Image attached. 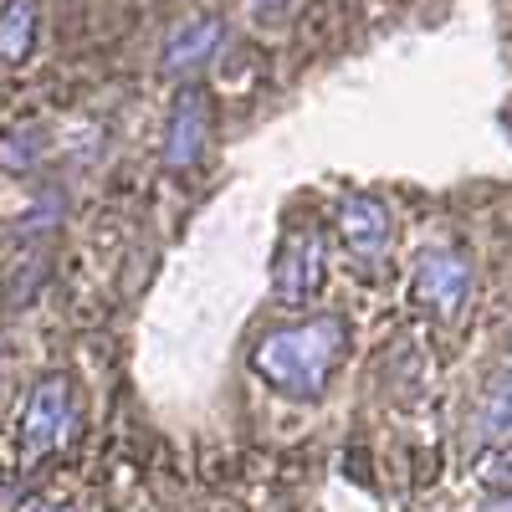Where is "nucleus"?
<instances>
[{"label": "nucleus", "instance_id": "nucleus-2", "mask_svg": "<svg viewBox=\"0 0 512 512\" xmlns=\"http://www.w3.org/2000/svg\"><path fill=\"white\" fill-rule=\"evenodd\" d=\"M472 262L466 251H451V246H436L415 262V277H410V303L436 313V318H456L466 303H472Z\"/></svg>", "mask_w": 512, "mask_h": 512}, {"label": "nucleus", "instance_id": "nucleus-9", "mask_svg": "<svg viewBox=\"0 0 512 512\" xmlns=\"http://www.w3.org/2000/svg\"><path fill=\"white\" fill-rule=\"evenodd\" d=\"M482 436H487L492 446H502V441H507V379H502V384H492V395H487V410H482Z\"/></svg>", "mask_w": 512, "mask_h": 512}, {"label": "nucleus", "instance_id": "nucleus-5", "mask_svg": "<svg viewBox=\"0 0 512 512\" xmlns=\"http://www.w3.org/2000/svg\"><path fill=\"white\" fill-rule=\"evenodd\" d=\"M328 277V256H323V236L318 231H297L287 236L282 256H277V272H272V287H277V303L287 308H303L318 297Z\"/></svg>", "mask_w": 512, "mask_h": 512}, {"label": "nucleus", "instance_id": "nucleus-6", "mask_svg": "<svg viewBox=\"0 0 512 512\" xmlns=\"http://www.w3.org/2000/svg\"><path fill=\"white\" fill-rule=\"evenodd\" d=\"M338 236H344V246L359 256L364 267H374L384 251H390V236H395V221H390V205H384L379 195H344L338 200Z\"/></svg>", "mask_w": 512, "mask_h": 512}, {"label": "nucleus", "instance_id": "nucleus-4", "mask_svg": "<svg viewBox=\"0 0 512 512\" xmlns=\"http://www.w3.org/2000/svg\"><path fill=\"white\" fill-rule=\"evenodd\" d=\"M72 431V390H67V379H41L31 400H26V415H21V451L26 461H41V456H52L62 451Z\"/></svg>", "mask_w": 512, "mask_h": 512}, {"label": "nucleus", "instance_id": "nucleus-10", "mask_svg": "<svg viewBox=\"0 0 512 512\" xmlns=\"http://www.w3.org/2000/svg\"><path fill=\"white\" fill-rule=\"evenodd\" d=\"M251 6H256V11H262V16H277V11H287V6H297V0H251Z\"/></svg>", "mask_w": 512, "mask_h": 512}, {"label": "nucleus", "instance_id": "nucleus-7", "mask_svg": "<svg viewBox=\"0 0 512 512\" xmlns=\"http://www.w3.org/2000/svg\"><path fill=\"white\" fill-rule=\"evenodd\" d=\"M221 47H226V21H221V16H200V21L180 26L175 36L164 41L159 67H164L169 77H190V72H200L210 57H216Z\"/></svg>", "mask_w": 512, "mask_h": 512}, {"label": "nucleus", "instance_id": "nucleus-8", "mask_svg": "<svg viewBox=\"0 0 512 512\" xmlns=\"http://www.w3.org/2000/svg\"><path fill=\"white\" fill-rule=\"evenodd\" d=\"M36 0H11L6 11H0V67H21L31 41H36Z\"/></svg>", "mask_w": 512, "mask_h": 512}, {"label": "nucleus", "instance_id": "nucleus-3", "mask_svg": "<svg viewBox=\"0 0 512 512\" xmlns=\"http://www.w3.org/2000/svg\"><path fill=\"white\" fill-rule=\"evenodd\" d=\"M210 128H216V108H210V93L200 82L175 93V108H169V123H164V169L169 175H185L205 159V144H210Z\"/></svg>", "mask_w": 512, "mask_h": 512}, {"label": "nucleus", "instance_id": "nucleus-1", "mask_svg": "<svg viewBox=\"0 0 512 512\" xmlns=\"http://www.w3.org/2000/svg\"><path fill=\"white\" fill-rule=\"evenodd\" d=\"M344 344H349L344 318L323 313V318H308V323L267 333L262 344H256V354H251V369L262 374L277 395L308 405V400H323L333 364L344 359Z\"/></svg>", "mask_w": 512, "mask_h": 512}]
</instances>
